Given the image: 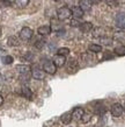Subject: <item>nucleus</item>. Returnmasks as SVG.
<instances>
[{
    "mask_svg": "<svg viewBox=\"0 0 125 127\" xmlns=\"http://www.w3.org/2000/svg\"><path fill=\"white\" fill-rule=\"evenodd\" d=\"M71 15H72V12H71V9H70L68 7H66V6H63V7H60V8H58L57 9L58 20H60V21L70 19Z\"/></svg>",
    "mask_w": 125,
    "mask_h": 127,
    "instance_id": "nucleus-1",
    "label": "nucleus"
},
{
    "mask_svg": "<svg viewBox=\"0 0 125 127\" xmlns=\"http://www.w3.org/2000/svg\"><path fill=\"white\" fill-rule=\"evenodd\" d=\"M43 70L45 71V73H49V75H54L56 71H57V66L53 63V61H49L46 60L43 63Z\"/></svg>",
    "mask_w": 125,
    "mask_h": 127,
    "instance_id": "nucleus-2",
    "label": "nucleus"
},
{
    "mask_svg": "<svg viewBox=\"0 0 125 127\" xmlns=\"http://www.w3.org/2000/svg\"><path fill=\"white\" fill-rule=\"evenodd\" d=\"M33 34H34V32L33 29L29 27H23L20 32V39L23 40V41H29V40L33 37Z\"/></svg>",
    "mask_w": 125,
    "mask_h": 127,
    "instance_id": "nucleus-3",
    "label": "nucleus"
},
{
    "mask_svg": "<svg viewBox=\"0 0 125 127\" xmlns=\"http://www.w3.org/2000/svg\"><path fill=\"white\" fill-rule=\"evenodd\" d=\"M31 76L35 78V79H38V81H42L45 77V71L43 69H39L38 66H35L31 69Z\"/></svg>",
    "mask_w": 125,
    "mask_h": 127,
    "instance_id": "nucleus-4",
    "label": "nucleus"
},
{
    "mask_svg": "<svg viewBox=\"0 0 125 127\" xmlns=\"http://www.w3.org/2000/svg\"><path fill=\"white\" fill-rule=\"evenodd\" d=\"M110 112H111L112 117H116V118H118V117H121L122 114H123L124 108H123V106H122L121 104L116 103V104H114L112 106H111V108H110Z\"/></svg>",
    "mask_w": 125,
    "mask_h": 127,
    "instance_id": "nucleus-5",
    "label": "nucleus"
},
{
    "mask_svg": "<svg viewBox=\"0 0 125 127\" xmlns=\"http://www.w3.org/2000/svg\"><path fill=\"white\" fill-rule=\"evenodd\" d=\"M53 63L56 64L57 68H61V66L65 65V63H66V57H65L64 55L57 54L54 57H53Z\"/></svg>",
    "mask_w": 125,
    "mask_h": 127,
    "instance_id": "nucleus-6",
    "label": "nucleus"
},
{
    "mask_svg": "<svg viewBox=\"0 0 125 127\" xmlns=\"http://www.w3.org/2000/svg\"><path fill=\"white\" fill-rule=\"evenodd\" d=\"M79 29L82 33H89V32L93 29V23L88 22V21H85V22H81L79 25Z\"/></svg>",
    "mask_w": 125,
    "mask_h": 127,
    "instance_id": "nucleus-7",
    "label": "nucleus"
},
{
    "mask_svg": "<svg viewBox=\"0 0 125 127\" xmlns=\"http://www.w3.org/2000/svg\"><path fill=\"white\" fill-rule=\"evenodd\" d=\"M71 12H72L73 18H75V19H81L83 16V14H85V12L80 8V6H74V7L71 9Z\"/></svg>",
    "mask_w": 125,
    "mask_h": 127,
    "instance_id": "nucleus-8",
    "label": "nucleus"
},
{
    "mask_svg": "<svg viewBox=\"0 0 125 127\" xmlns=\"http://www.w3.org/2000/svg\"><path fill=\"white\" fill-rule=\"evenodd\" d=\"M18 70L20 71L21 76H24V77L28 79L29 76H30V68L27 65H18Z\"/></svg>",
    "mask_w": 125,
    "mask_h": 127,
    "instance_id": "nucleus-9",
    "label": "nucleus"
},
{
    "mask_svg": "<svg viewBox=\"0 0 125 127\" xmlns=\"http://www.w3.org/2000/svg\"><path fill=\"white\" fill-rule=\"evenodd\" d=\"M83 113H85V111H83L82 107H75L72 111V119L80 120L81 119V117L83 116Z\"/></svg>",
    "mask_w": 125,
    "mask_h": 127,
    "instance_id": "nucleus-10",
    "label": "nucleus"
},
{
    "mask_svg": "<svg viewBox=\"0 0 125 127\" xmlns=\"http://www.w3.org/2000/svg\"><path fill=\"white\" fill-rule=\"evenodd\" d=\"M79 6H80V8H81L83 12L90 11L91 2L89 1V0H80V1H79Z\"/></svg>",
    "mask_w": 125,
    "mask_h": 127,
    "instance_id": "nucleus-11",
    "label": "nucleus"
},
{
    "mask_svg": "<svg viewBox=\"0 0 125 127\" xmlns=\"http://www.w3.org/2000/svg\"><path fill=\"white\" fill-rule=\"evenodd\" d=\"M61 119V123L65 124V125H67V124L71 123V120H72V112H65V113H63L60 117Z\"/></svg>",
    "mask_w": 125,
    "mask_h": 127,
    "instance_id": "nucleus-12",
    "label": "nucleus"
},
{
    "mask_svg": "<svg viewBox=\"0 0 125 127\" xmlns=\"http://www.w3.org/2000/svg\"><path fill=\"white\" fill-rule=\"evenodd\" d=\"M37 32H38V34L43 35V36L49 35L50 33H51V26H48V25H45V26H41V27H38Z\"/></svg>",
    "mask_w": 125,
    "mask_h": 127,
    "instance_id": "nucleus-13",
    "label": "nucleus"
},
{
    "mask_svg": "<svg viewBox=\"0 0 125 127\" xmlns=\"http://www.w3.org/2000/svg\"><path fill=\"white\" fill-rule=\"evenodd\" d=\"M21 93H22V96H24V98H27V99H31V97H33V92H31V90L28 88V86H22Z\"/></svg>",
    "mask_w": 125,
    "mask_h": 127,
    "instance_id": "nucleus-14",
    "label": "nucleus"
},
{
    "mask_svg": "<svg viewBox=\"0 0 125 127\" xmlns=\"http://www.w3.org/2000/svg\"><path fill=\"white\" fill-rule=\"evenodd\" d=\"M114 40H116L118 42H124L125 41V33L123 31L116 32L114 34Z\"/></svg>",
    "mask_w": 125,
    "mask_h": 127,
    "instance_id": "nucleus-15",
    "label": "nucleus"
},
{
    "mask_svg": "<svg viewBox=\"0 0 125 127\" xmlns=\"http://www.w3.org/2000/svg\"><path fill=\"white\" fill-rule=\"evenodd\" d=\"M7 44L9 47H18L20 44V41L18 37H15V36H9L7 40Z\"/></svg>",
    "mask_w": 125,
    "mask_h": 127,
    "instance_id": "nucleus-16",
    "label": "nucleus"
},
{
    "mask_svg": "<svg viewBox=\"0 0 125 127\" xmlns=\"http://www.w3.org/2000/svg\"><path fill=\"white\" fill-rule=\"evenodd\" d=\"M88 49H89V51H91V53H101V51H102V46H101V44L91 43V44H89Z\"/></svg>",
    "mask_w": 125,
    "mask_h": 127,
    "instance_id": "nucleus-17",
    "label": "nucleus"
},
{
    "mask_svg": "<svg viewBox=\"0 0 125 127\" xmlns=\"http://www.w3.org/2000/svg\"><path fill=\"white\" fill-rule=\"evenodd\" d=\"M115 54L117 56H125V46H118L115 48Z\"/></svg>",
    "mask_w": 125,
    "mask_h": 127,
    "instance_id": "nucleus-18",
    "label": "nucleus"
},
{
    "mask_svg": "<svg viewBox=\"0 0 125 127\" xmlns=\"http://www.w3.org/2000/svg\"><path fill=\"white\" fill-rule=\"evenodd\" d=\"M1 61H2L4 64H12L13 61H14V58L12 57L11 55H6V56H2V57H1Z\"/></svg>",
    "mask_w": 125,
    "mask_h": 127,
    "instance_id": "nucleus-19",
    "label": "nucleus"
},
{
    "mask_svg": "<svg viewBox=\"0 0 125 127\" xmlns=\"http://www.w3.org/2000/svg\"><path fill=\"white\" fill-rule=\"evenodd\" d=\"M103 32H104L103 28H95L93 35H94L95 37H97V36H99V37H103V36H104V33H103Z\"/></svg>",
    "mask_w": 125,
    "mask_h": 127,
    "instance_id": "nucleus-20",
    "label": "nucleus"
},
{
    "mask_svg": "<svg viewBox=\"0 0 125 127\" xmlns=\"http://www.w3.org/2000/svg\"><path fill=\"white\" fill-rule=\"evenodd\" d=\"M29 4V0H15V5L20 8H24Z\"/></svg>",
    "mask_w": 125,
    "mask_h": 127,
    "instance_id": "nucleus-21",
    "label": "nucleus"
},
{
    "mask_svg": "<svg viewBox=\"0 0 125 127\" xmlns=\"http://www.w3.org/2000/svg\"><path fill=\"white\" fill-rule=\"evenodd\" d=\"M73 68L76 70V68H78V63H76L75 60H70V62H68V68H67L68 71H71Z\"/></svg>",
    "mask_w": 125,
    "mask_h": 127,
    "instance_id": "nucleus-22",
    "label": "nucleus"
},
{
    "mask_svg": "<svg viewBox=\"0 0 125 127\" xmlns=\"http://www.w3.org/2000/svg\"><path fill=\"white\" fill-rule=\"evenodd\" d=\"M57 54L67 56V55L70 54V49H68V48H66V47H64V48H59V49H58V51H57Z\"/></svg>",
    "mask_w": 125,
    "mask_h": 127,
    "instance_id": "nucleus-23",
    "label": "nucleus"
},
{
    "mask_svg": "<svg viewBox=\"0 0 125 127\" xmlns=\"http://www.w3.org/2000/svg\"><path fill=\"white\" fill-rule=\"evenodd\" d=\"M124 20H125L124 12H121V13H118L117 15H116V21H117V22H121V21H124Z\"/></svg>",
    "mask_w": 125,
    "mask_h": 127,
    "instance_id": "nucleus-24",
    "label": "nucleus"
},
{
    "mask_svg": "<svg viewBox=\"0 0 125 127\" xmlns=\"http://www.w3.org/2000/svg\"><path fill=\"white\" fill-rule=\"evenodd\" d=\"M107 4L111 7H116L118 6V0H107Z\"/></svg>",
    "mask_w": 125,
    "mask_h": 127,
    "instance_id": "nucleus-25",
    "label": "nucleus"
},
{
    "mask_svg": "<svg viewBox=\"0 0 125 127\" xmlns=\"http://www.w3.org/2000/svg\"><path fill=\"white\" fill-rule=\"evenodd\" d=\"M80 120H81L82 123H88V121L90 120V114H85V113H83V116L81 117Z\"/></svg>",
    "mask_w": 125,
    "mask_h": 127,
    "instance_id": "nucleus-26",
    "label": "nucleus"
},
{
    "mask_svg": "<svg viewBox=\"0 0 125 127\" xmlns=\"http://www.w3.org/2000/svg\"><path fill=\"white\" fill-rule=\"evenodd\" d=\"M79 25H80V20L79 19H74L71 20V26H73V27H79Z\"/></svg>",
    "mask_w": 125,
    "mask_h": 127,
    "instance_id": "nucleus-27",
    "label": "nucleus"
},
{
    "mask_svg": "<svg viewBox=\"0 0 125 127\" xmlns=\"http://www.w3.org/2000/svg\"><path fill=\"white\" fill-rule=\"evenodd\" d=\"M101 41H102L104 44H107V46H110L111 43H112V40H110V39H107V37H101Z\"/></svg>",
    "mask_w": 125,
    "mask_h": 127,
    "instance_id": "nucleus-28",
    "label": "nucleus"
},
{
    "mask_svg": "<svg viewBox=\"0 0 125 127\" xmlns=\"http://www.w3.org/2000/svg\"><path fill=\"white\" fill-rule=\"evenodd\" d=\"M117 27L121 28V29H125V20L121 21V22H117Z\"/></svg>",
    "mask_w": 125,
    "mask_h": 127,
    "instance_id": "nucleus-29",
    "label": "nucleus"
},
{
    "mask_svg": "<svg viewBox=\"0 0 125 127\" xmlns=\"http://www.w3.org/2000/svg\"><path fill=\"white\" fill-rule=\"evenodd\" d=\"M43 46H44V41H43V40H41V41H37V43H36V47H37L38 49H41Z\"/></svg>",
    "mask_w": 125,
    "mask_h": 127,
    "instance_id": "nucleus-30",
    "label": "nucleus"
},
{
    "mask_svg": "<svg viewBox=\"0 0 125 127\" xmlns=\"http://www.w3.org/2000/svg\"><path fill=\"white\" fill-rule=\"evenodd\" d=\"M110 58H114V56L111 54H107V55H104V58H103V60H110Z\"/></svg>",
    "mask_w": 125,
    "mask_h": 127,
    "instance_id": "nucleus-31",
    "label": "nucleus"
},
{
    "mask_svg": "<svg viewBox=\"0 0 125 127\" xmlns=\"http://www.w3.org/2000/svg\"><path fill=\"white\" fill-rule=\"evenodd\" d=\"M4 104V97H2V95L0 93V106Z\"/></svg>",
    "mask_w": 125,
    "mask_h": 127,
    "instance_id": "nucleus-32",
    "label": "nucleus"
},
{
    "mask_svg": "<svg viewBox=\"0 0 125 127\" xmlns=\"http://www.w3.org/2000/svg\"><path fill=\"white\" fill-rule=\"evenodd\" d=\"M90 2H93V4H99L100 2V0H89Z\"/></svg>",
    "mask_w": 125,
    "mask_h": 127,
    "instance_id": "nucleus-33",
    "label": "nucleus"
},
{
    "mask_svg": "<svg viewBox=\"0 0 125 127\" xmlns=\"http://www.w3.org/2000/svg\"><path fill=\"white\" fill-rule=\"evenodd\" d=\"M2 1H6V2H9V1H12V0H2Z\"/></svg>",
    "mask_w": 125,
    "mask_h": 127,
    "instance_id": "nucleus-34",
    "label": "nucleus"
},
{
    "mask_svg": "<svg viewBox=\"0 0 125 127\" xmlns=\"http://www.w3.org/2000/svg\"><path fill=\"white\" fill-rule=\"evenodd\" d=\"M123 108H124V112H125V104H124V106H123Z\"/></svg>",
    "mask_w": 125,
    "mask_h": 127,
    "instance_id": "nucleus-35",
    "label": "nucleus"
},
{
    "mask_svg": "<svg viewBox=\"0 0 125 127\" xmlns=\"http://www.w3.org/2000/svg\"><path fill=\"white\" fill-rule=\"evenodd\" d=\"M53 1H56V2H58V1H59V0H53Z\"/></svg>",
    "mask_w": 125,
    "mask_h": 127,
    "instance_id": "nucleus-36",
    "label": "nucleus"
},
{
    "mask_svg": "<svg viewBox=\"0 0 125 127\" xmlns=\"http://www.w3.org/2000/svg\"><path fill=\"white\" fill-rule=\"evenodd\" d=\"M0 36H1V29H0Z\"/></svg>",
    "mask_w": 125,
    "mask_h": 127,
    "instance_id": "nucleus-37",
    "label": "nucleus"
}]
</instances>
